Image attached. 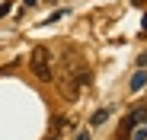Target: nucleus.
<instances>
[{
  "instance_id": "nucleus-11",
  "label": "nucleus",
  "mask_w": 147,
  "mask_h": 140,
  "mask_svg": "<svg viewBox=\"0 0 147 140\" xmlns=\"http://www.w3.org/2000/svg\"><path fill=\"white\" fill-rule=\"evenodd\" d=\"M26 3H29V7H35V3H38V0H26Z\"/></svg>"
},
{
  "instance_id": "nucleus-3",
  "label": "nucleus",
  "mask_w": 147,
  "mask_h": 140,
  "mask_svg": "<svg viewBox=\"0 0 147 140\" xmlns=\"http://www.w3.org/2000/svg\"><path fill=\"white\" fill-rule=\"evenodd\" d=\"M131 127H134V118L128 115V118L121 121V127H118V140H131Z\"/></svg>"
},
{
  "instance_id": "nucleus-4",
  "label": "nucleus",
  "mask_w": 147,
  "mask_h": 140,
  "mask_svg": "<svg viewBox=\"0 0 147 140\" xmlns=\"http://www.w3.org/2000/svg\"><path fill=\"white\" fill-rule=\"evenodd\" d=\"M106 118H109V108H99V111L93 115V127H96V124H102Z\"/></svg>"
},
{
  "instance_id": "nucleus-1",
  "label": "nucleus",
  "mask_w": 147,
  "mask_h": 140,
  "mask_svg": "<svg viewBox=\"0 0 147 140\" xmlns=\"http://www.w3.org/2000/svg\"><path fill=\"white\" fill-rule=\"evenodd\" d=\"M32 73H35L42 83L55 80V73H51V51H48V48H35V51H32Z\"/></svg>"
},
{
  "instance_id": "nucleus-6",
  "label": "nucleus",
  "mask_w": 147,
  "mask_h": 140,
  "mask_svg": "<svg viewBox=\"0 0 147 140\" xmlns=\"http://www.w3.org/2000/svg\"><path fill=\"white\" fill-rule=\"evenodd\" d=\"M10 7H13V3H10V0H7V3H0V19H3V16L10 13Z\"/></svg>"
},
{
  "instance_id": "nucleus-9",
  "label": "nucleus",
  "mask_w": 147,
  "mask_h": 140,
  "mask_svg": "<svg viewBox=\"0 0 147 140\" xmlns=\"http://www.w3.org/2000/svg\"><path fill=\"white\" fill-rule=\"evenodd\" d=\"M77 140H90V134H86V131H83V134H77Z\"/></svg>"
},
{
  "instance_id": "nucleus-7",
  "label": "nucleus",
  "mask_w": 147,
  "mask_h": 140,
  "mask_svg": "<svg viewBox=\"0 0 147 140\" xmlns=\"http://www.w3.org/2000/svg\"><path fill=\"white\" fill-rule=\"evenodd\" d=\"M141 35H147V13H144V19H141Z\"/></svg>"
},
{
  "instance_id": "nucleus-10",
  "label": "nucleus",
  "mask_w": 147,
  "mask_h": 140,
  "mask_svg": "<svg viewBox=\"0 0 147 140\" xmlns=\"http://www.w3.org/2000/svg\"><path fill=\"white\" fill-rule=\"evenodd\" d=\"M131 3H134V7H144V3H147V0H131Z\"/></svg>"
},
{
  "instance_id": "nucleus-2",
  "label": "nucleus",
  "mask_w": 147,
  "mask_h": 140,
  "mask_svg": "<svg viewBox=\"0 0 147 140\" xmlns=\"http://www.w3.org/2000/svg\"><path fill=\"white\" fill-rule=\"evenodd\" d=\"M144 86H147V70L141 67V70H138V73L131 77V83H128V89H131V92H141Z\"/></svg>"
},
{
  "instance_id": "nucleus-5",
  "label": "nucleus",
  "mask_w": 147,
  "mask_h": 140,
  "mask_svg": "<svg viewBox=\"0 0 147 140\" xmlns=\"http://www.w3.org/2000/svg\"><path fill=\"white\" fill-rule=\"evenodd\" d=\"M131 140H147V121H144V124H141V131H138V134H134V137H131Z\"/></svg>"
},
{
  "instance_id": "nucleus-8",
  "label": "nucleus",
  "mask_w": 147,
  "mask_h": 140,
  "mask_svg": "<svg viewBox=\"0 0 147 140\" xmlns=\"http://www.w3.org/2000/svg\"><path fill=\"white\" fill-rule=\"evenodd\" d=\"M141 67H144V70H147V54H141Z\"/></svg>"
},
{
  "instance_id": "nucleus-12",
  "label": "nucleus",
  "mask_w": 147,
  "mask_h": 140,
  "mask_svg": "<svg viewBox=\"0 0 147 140\" xmlns=\"http://www.w3.org/2000/svg\"><path fill=\"white\" fill-rule=\"evenodd\" d=\"M45 140H58V137H55V134H48V137H45Z\"/></svg>"
}]
</instances>
